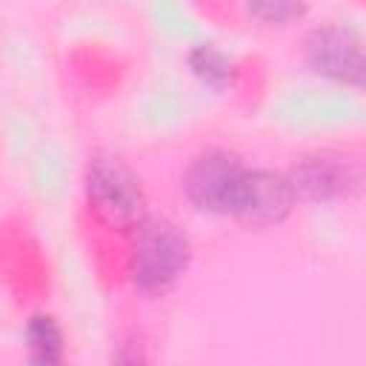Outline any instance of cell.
Returning a JSON list of instances; mask_svg holds the SVG:
<instances>
[{
	"label": "cell",
	"instance_id": "3957f363",
	"mask_svg": "<svg viewBox=\"0 0 366 366\" xmlns=\"http://www.w3.org/2000/svg\"><path fill=\"white\" fill-rule=\"evenodd\" d=\"M243 177L246 166L237 154L223 149H206L189 163L183 189L194 209L206 214H234Z\"/></svg>",
	"mask_w": 366,
	"mask_h": 366
},
{
	"label": "cell",
	"instance_id": "ba28073f",
	"mask_svg": "<svg viewBox=\"0 0 366 366\" xmlns=\"http://www.w3.org/2000/svg\"><path fill=\"white\" fill-rule=\"evenodd\" d=\"M63 329L51 315H31L26 323V349L29 360L40 366H51L63 360Z\"/></svg>",
	"mask_w": 366,
	"mask_h": 366
},
{
	"label": "cell",
	"instance_id": "7a4b0ae2",
	"mask_svg": "<svg viewBox=\"0 0 366 366\" xmlns=\"http://www.w3.org/2000/svg\"><path fill=\"white\" fill-rule=\"evenodd\" d=\"M86 200L106 226L120 232H132L146 217V194L137 174L109 152H97L86 163Z\"/></svg>",
	"mask_w": 366,
	"mask_h": 366
},
{
	"label": "cell",
	"instance_id": "8992f818",
	"mask_svg": "<svg viewBox=\"0 0 366 366\" xmlns=\"http://www.w3.org/2000/svg\"><path fill=\"white\" fill-rule=\"evenodd\" d=\"M289 183L297 200L332 203L357 189V172L335 154H306L289 169Z\"/></svg>",
	"mask_w": 366,
	"mask_h": 366
},
{
	"label": "cell",
	"instance_id": "9c48e42d",
	"mask_svg": "<svg viewBox=\"0 0 366 366\" xmlns=\"http://www.w3.org/2000/svg\"><path fill=\"white\" fill-rule=\"evenodd\" d=\"M246 9L266 26H289L306 14L309 0H246Z\"/></svg>",
	"mask_w": 366,
	"mask_h": 366
},
{
	"label": "cell",
	"instance_id": "6da1fadb",
	"mask_svg": "<svg viewBox=\"0 0 366 366\" xmlns=\"http://www.w3.org/2000/svg\"><path fill=\"white\" fill-rule=\"evenodd\" d=\"M132 260L129 274L137 292L143 295H166L183 277L192 260L189 234L166 220V217H143L132 229Z\"/></svg>",
	"mask_w": 366,
	"mask_h": 366
},
{
	"label": "cell",
	"instance_id": "5b68a950",
	"mask_svg": "<svg viewBox=\"0 0 366 366\" xmlns=\"http://www.w3.org/2000/svg\"><path fill=\"white\" fill-rule=\"evenodd\" d=\"M297 206V194L286 174L269 169H246L240 200L232 217L252 229H266L283 223Z\"/></svg>",
	"mask_w": 366,
	"mask_h": 366
},
{
	"label": "cell",
	"instance_id": "277c9868",
	"mask_svg": "<svg viewBox=\"0 0 366 366\" xmlns=\"http://www.w3.org/2000/svg\"><path fill=\"white\" fill-rule=\"evenodd\" d=\"M306 63L315 74L340 83V86H352L360 89L363 86V74H366V60H363V40L355 29L349 26H317L309 31L306 43Z\"/></svg>",
	"mask_w": 366,
	"mask_h": 366
},
{
	"label": "cell",
	"instance_id": "52a82bcc",
	"mask_svg": "<svg viewBox=\"0 0 366 366\" xmlns=\"http://www.w3.org/2000/svg\"><path fill=\"white\" fill-rule=\"evenodd\" d=\"M189 69L206 89H214V92L232 89L234 77H237L232 57L223 49H217L214 43H197L189 51Z\"/></svg>",
	"mask_w": 366,
	"mask_h": 366
}]
</instances>
